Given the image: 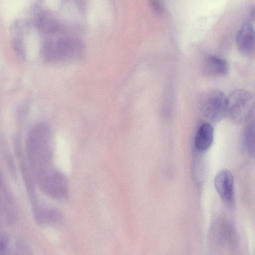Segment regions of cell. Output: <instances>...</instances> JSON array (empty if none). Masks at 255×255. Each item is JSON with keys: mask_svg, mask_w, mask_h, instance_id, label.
I'll return each mask as SVG.
<instances>
[{"mask_svg": "<svg viewBox=\"0 0 255 255\" xmlns=\"http://www.w3.org/2000/svg\"><path fill=\"white\" fill-rule=\"evenodd\" d=\"M109 14L108 7L105 0H92V10L89 15L91 23H94L99 17L106 19Z\"/></svg>", "mask_w": 255, "mask_h": 255, "instance_id": "cell-12", "label": "cell"}, {"mask_svg": "<svg viewBox=\"0 0 255 255\" xmlns=\"http://www.w3.org/2000/svg\"><path fill=\"white\" fill-rule=\"evenodd\" d=\"M151 4L155 10L158 13H162L163 9L159 0H151Z\"/></svg>", "mask_w": 255, "mask_h": 255, "instance_id": "cell-16", "label": "cell"}, {"mask_svg": "<svg viewBox=\"0 0 255 255\" xmlns=\"http://www.w3.org/2000/svg\"><path fill=\"white\" fill-rule=\"evenodd\" d=\"M51 139V130L45 124L36 125L29 133L27 150L33 171L50 167L52 158Z\"/></svg>", "mask_w": 255, "mask_h": 255, "instance_id": "cell-1", "label": "cell"}, {"mask_svg": "<svg viewBox=\"0 0 255 255\" xmlns=\"http://www.w3.org/2000/svg\"><path fill=\"white\" fill-rule=\"evenodd\" d=\"M236 44L239 52L245 56L254 54L255 47V36L253 27L249 23L242 26L236 37Z\"/></svg>", "mask_w": 255, "mask_h": 255, "instance_id": "cell-7", "label": "cell"}, {"mask_svg": "<svg viewBox=\"0 0 255 255\" xmlns=\"http://www.w3.org/2000/svg\"><path fill=\"white\" fill-rule=\"evenodd\" d=\"M214 185L218 194L229 204L234 202V181L232 172L228 170H223L218 172L214 179Z\"/></svg>", "mask_w": 255, "mask_h": 255, "instance_id": "cell-5", "label": "cell"}, {"mask_svg": "<svg viewBox=\"0 0 255 255\" xmlns=\"http://www.w3.org/2000/svg\"><path fill=\"white\" fill-rule=\"evenodd\" d=\"M29 249L21 239L0 234V255H27Z\"/></svg>", "mask_w": 255, "mask_h": 255, "instance_id": "cell-8", "label": "cell"}, {"mask_svg": "<svg viewBox=\"0 0 255 255\" xmlns=\"http://www.w3.org/2000/svg\"><path fill=\"white\" fill-rule=\"evenodd\" d=\"M33 208L35 220L41 225L56 227L62 224L63 217L57 209L37 203H34Z\"/></svg>", "mask_w": 255, "mask_h": 255, "instance_id": "cell-6", "label": "cell"}, {"mask_svg": "<svg viewBox=\"0 0 255 255\" xmlns=\"http://www.w3.org/2000/svg\"><path fill=\"white\" fill-rule=\"evenodd\" d=\"M254 123L251 121L247 126L244 136V144L245 148L250 153L254 151Z\"/></svg>", "mask_w": 255, "mask_h": 255, "instance_id": "cell-13", "label": "cell"}, {"mask_svg": "<svg viewBox=\"0 0 255 255\" xmlns=\"http://www.w3.org/2000/svg\"><path fill=\"white\" fill-rule=\"evenodd\" d=\"M255 96L245 90H238L227 97V114L235 123L242 124L248 121L253 114Z\"/></svg>", "mask_w": 255, "mask_h": 255, "instance_id": "cell-2", "label": "cell"}, {"mask_svg": "<svg viewBox=\"0 0 255 255\" xmlns=\"http://www.w3.org/2000/svg\"><path fill=\"white\" fill-rule=\"evenodd\" d=\"M201 111L203 116L208 121H221L227 115V97L220 90L209 91L203 98Z\"/></svg>", "mask_w": 255, "mask_h": 255, "instance_id": "cell-4", "label": "cell"}, {"mask_svg": "<svg viewBox=\"0 0 255 255\" xmlns=\"http://www.w3.org/2000/svg\"><path fill=\"white\" fill-rule=\"evenodd\" d=\"M228 70V64L224 59L215 57H208L203 64V71L211 77H222L226 75Z\"/></svg>", "mask_w": 255, "mask_h": 255, "instance_id": "cell-9", "label": "cell"}, {"mask_svg": "<svg viewBox=\"0 0 255 255\" xmlns=\"http://www.w3.org/2000/svg\"><path fill=\"white\" fill-rule=\"evenodd\" d=\"M36 179L42 191L48 196L58 200L68 198V182L60 172L52 168Z\"/></svg>", "mask_w": 255, "mask_h": 255, "instance_id": "cell-3", "label": "cell"}, {"mask_svg": "<svg viewBox=\"0 0 255 255\" xmlns=\"http://www.w3.org/2000/svg\"><path fill=\"white\" fill-rule=\"evenodd\" d=\"M12 46L17 56L21 59H25L26 54L23 41L19 38H15L12 42Z\"/></svg>", "mask_w": 255, "mask_h": 255, "instance_id": "cell-14", "label": "cell"}, {"mask_svg": "<svg viewBox=\"0 0 255 255\" xmlns=\"http://www.w3.org/2000/svg\"><path fill=\"white\" fill-rule=\"evenodd\" d=\"M14 218L12 203L5 192L3 182L0 179V224L11 222Z\"/></svg>", "mask_w": 255, "mask_h": 255, "instance_id": "cell-11", "label": "cell"}, {"mask_svg": "<svg viewBox=\"0 0 255 255\" xmlns=\"http://www.w3.org/2000/svg\"><path fill=\"white\" fill-rule=\"evenodd\" d=\"M64 14L69 20H74L78 17V12L74 5L65 4L64 6Z\"/></svg>", "mask_w": 255, "mask_h": 255, "instance_id": "cell-15", "label": "cell"}, {"mask_svg": "<svg viewBox=\"0 0 255 255\" xmlns=\"http://www.w3.org/2000/svg\"><path fill=\"white\" fill-rule=\"evenodd\" d=\"M214 138V130L212 126L205 123L201 125L198 130L195 140L196 149L200 152H204L211 146Z\"/></svg>", "mask_w": 255, "mask_h": 255, "instance_id": "cell-10", "label": "cell"}]
</instances>
